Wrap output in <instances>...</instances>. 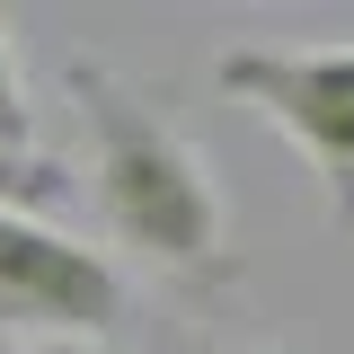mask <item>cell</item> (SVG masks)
I'll return each mask as SVG.
<instances>
[{
    "mask_svg": "<svg viewBox=\"0 0 354 354\" xmlns=\"http://www.w3.org/2000/svg\"><path fill=\"white\" fill-rule=\"evenodd\" d=\"M62 88L80 97V133H88V186H97V221L106 239L142 257L169 283H230L239 248H230V213H221L213 160L142 97L133 80H115L106 62H71Z\"/></svg>",
    "mask_w": 354,
    "mask_h": 354,
    "instance_id": "1",
    "label": "cell"
},
{
    "mask_svg": "<svg viewBox=\"0 0 354 354\" xmlns=\"http://www.w3.org/2000/svg\"><path fill=\"white\" fill-rule=\"evenodd\" d=\"M213 80H221V97L257 106L310 160V177L328 186V213L354 221V44H319V53L239 44V53H221Z\"/></svg>",
    "mask_w": 354,
    "mask_h": 354,
    "instance_id": "2",
    "label": "cell"
},
{
    "mask_svg": "<svg viewBox=\"0 0 354 354\" xmlns=\"http://www.w3.org/2000/svg\"><path fill=\"white\" fill-rule=\"evenodd\" d=\"M124 266L106 248H80L62 230H44L36 213L0 204V328H27L44 346H97L124 328Z\"/></svg>",
    "mask_w": 354,
    "mask_h": 354,
    "instance_id": "3",
    "label": "cell"
},
{
    "mask_svg": "<svg viewBox=\"0 0 354 354\" xmlns=\"http://www.w3.org/2000/svg\"><path fill=\"white\" fill-rule=\"evenodd\" d=\"M36 106H27V80H18V53H9V18H0V151L9 160H36Z\"/></svg>",
    "mask_w": 354,
    "mask_h": 354,
    "instance_id": "4",
    "label": "cell"
},
{
    "mask_svg": "<svg viewBox=\"0 0 354 354\" xmlns=\"http://www.w3.org/2000/svg\"><path fill=\"white\" fill-rule=\"evenodd\" d=\"M53 195H62V169H53V160H9V151H0V204H9V213H36Z\"/></svg>",
    "mask_w": 354,
    "mask_h": 354,
    "instance_id": "5",
    "label": "cell"
},
{
    "mask_svg": "<svg viewBox=\"0 0 354 354\" xmlns=\"http://www.w3.org/2000/svg\"><path fill=\"white\" fill-rule=\"evenodd\" d=\"M36 354H97V346H36Z\"/></svg>",
    "mask_w": 354,
    "mask_h": 354,
    "instance_id": "6",
    "label": "cell"
},
{
    "mask_svg": "<svg viewBox=\"0 0 354 354\" xmlns=\"http://www.w3.org/2000/svg\"><path fill=\"white\" fill-rule=\"evenodd\" d=\"M0 354H9V346H0Z\"/></svg>",
    "mask_w": 354,
    "mask_h": 354,
    "instance_id": "7",
    "label": "cell"
}]
</instances>
